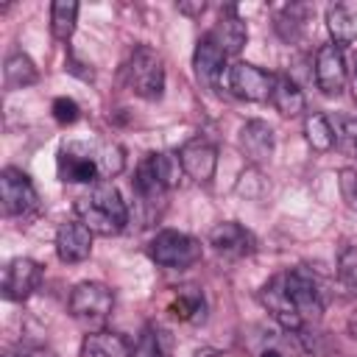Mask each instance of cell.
I'll use <instances>...</instances> for the list:
<instances>
[{"label":"cell","mask_w":357,"mask_h":357,"mask_svg":"<svg viewBox=\"0 0 357 357\" xmlns=\"http://www.w3.org/2000/svg\"><path fill=\"white\" fill-rule=\"evenodd\" d=\"M148 257L162 268H190L201 259V243L184 231L162 229L148 243Z\"/></svg>","instance_id":"5"},{"label":"cell","mask_w":357,"mask_h":357,"mask_svg":"<svg viewBox=\"0 0 357 357\" xmlns=\"http://www.w3.org/2000/svg\"><path fill=\"white\" fill-rule=\"evenodd\" d=\"M92 153H95V162H98L103 178H112L123 170V148H117L112 142H92Z\"/></svg>","instance_id":"26"},{"label":"cell","mask_w":357,"mask_h":357,"mask_svg":"<svg viewBox=\"0 0 357 357\" xmlns=\"http://www.w3.org/2000/svg\"><path fill=\"white\" fill-rule=\"evenodd\" d=\"M282 282H284V293H287L290 304L296 307L298 318L304 321V326L318 324L324 315V296H321V284H318L315 273L307 268H293V271L282 273Z\"/></svg>","instance_id":"4"},{"label":"cell","mask_w":357,"mask_h":357,"mask_svg":"<svg viewBox=\"0 0 357 357\" xmlns=\"http://www.w3.org/2000/svg\"><path fill=\"white\" fill-rule=\"evenodd\" d=\"M326 31L335 39V45H351L357 39V11L337 3L326 8Z\"/></svg>","instance_id":"21"},{"label":"cell","mask_w":357,"mask_h":357,"mask_svg":"<svg viewBox=\"0 0 357 357\" xmlns=\"http://www.w3.org/2000/svg\"><path fill=\"white\" fill-rule=\"evenodd\" d=\"M271 103L276 106L279 114L284 117H296L304 112L307 100L304 92L298 89V84L290 75H273V92H271Z\"/></svg>","instance_id":"19"},{"label":"cell","mask_w":357,"mask_h":357,"mask_svg":"<svg viewBox=\"0 0 357 357\" xmlns=\"http://www.w3.org/2000/svg\"><path fill=\"white\" fill-rule=\"evenodd\" d=\"M209 245H212L218 254L229 257V259H240V257H248V254L254 251L257 240H254V234H251L248 229H243L240 223L223 220V223H218V226L209 231Z\"/></svg>","instance_id":"13"},{"label":"cell","mask_w":357,"mask_h":357,"mask_svg":"<svg viewBox=\"0 0 357 357\" xmlns=\"http://www.w3.org/2000/svg\"><path fill=\"white\" fill-rule=\"evenodd\" d=\"M349 332H351V337L357 340V310L349 315Z\"/></svg>","instance_id":"35"},{"label":"cell","mask_w":357,"mask_h":357,"mask_svg":"<svg viewBox=\"0 0 357 357\" xmlns=\"http://www.w3.org/2000/svg\"><path fill=\"white\" fill-rule=\"evenodd\" d=\"M337 187H340V195H343L346 206L357 212V173L351 167H343L337 173Z\"/></svg>","instance_id":"29"},{"label":"cell","mask_w":357,"mask_h":357,"mask_svg":"<svg viewBox=\"0 0 357 357\" xmlns=\"http://www.w3.org/2000/svg\"><path fill=\"white\" fill-rule=\"evenodd\" d=\"M204 8H206L204 0H198V3H178V11L187 14V17H198V14H204Z\"/></svg>","instance_id":"32"},{"label":"cell","mask_w":357,"mask_h":357,"mask_svg":"<svg viewBox=\"0 0 357 357\" xmlns=\"http://www.w3.org/2000/svg\"><path fill=\"white\" fill-rule=\"evenodd\" d=\"M59 178L70 184H95L100 178L92 142H70L59 151Z\"/></svg>","instance_id":"8"},{"label":"cell","mask_w":357,"mask_h":357,"mask_svg":"<svg viewBox=\"0 0 357 357\" xmlns=\"http://www.w3.org/2000/svg\"><path fill=\"white\" fill-rule=\"evenodd\" d=\"M240 148L251 162H268L273 153V128L262 120H248L240 128Z\"/></svg>","instance_id":"17"},{"label":"cell","mask_w":357,"mask_h":357,"mask_svg":"<svg viewBox=\"0 0 357 357\" xmlns=\"http://www.w3.org/2000/svg\"><path fill=\"white\" fill-rule=\"evenodd\" d=\"M170 312L178 318V321H187V324H201L206 318V301H204V293L198 287H181L173 301H170Z\"/></svg>","instance_id":"22"},{"label":"cell","mask_w":357,"mask_h":357,"mask_svg":"<svg viewBox=\"0 0 357 357\" xmlns=\"http://www.w3.org/2000/svg\"><path fill=\"white\" fill-rule=\"evenodd\" d=\"M0 201L6 215L11 218H28L39 209V195L33 181L17 167H6L0 173Z\"/></svg>","instance_id":"7"},{"label":"cell","mask_w":357,"mask_h":357,"mask_svg":"<svg viewBox=\"0 0 357 357\" xmlns=\"http://www.w3.org/2000/svg\"><path fill=\"white\" fill-rule=\"evenodd\" d=\"M304 137L312 151H329L335 145V128H332L329 117L321 112H312L304 117Z\"/></svg>","instance_id":"25"},{"label":"cell","mask_w":357,"mask_h":357,"mask_svg":"<svg viewBox=\"0 0 357 357\" xmlns=\"http://www.w3.org/2000/svg\"><path fill=\"white\" fill-rule=\"evenodd\" d=\"M3 78H6V89H22V86L36 84L39 73H36L33 61H31L25 53H11V56L6 59Z\"/></svg>","instance_id":"23"},{"label":"cell","mask_w":357,"mask_h":357,"mask_svg":"<svg viewBox=\"0 0 357 357\" xmlns=\"http://www.w3.org/2000/svg\"><path fill=\"white\" fill-rule=\"evenodd\" d=\"M257 357H284V351L279 346H265V349H259Z\"/></svg>","instance_id":"33"},{"label":"cell","mask_w":357,"mask_h":357,"mask_svg":"<svg viewBox=\"0 0 357 357\" xmlns=\"http://www.w3.org/2000/svg\"><path fill=\"white\" fill-rule=\"evenodd\" d=\"M209 36L220 45V50H223L226 56H234V53L243 50L245 39H248V28H245V22L240 20L237 8H234V6H226V8L220 11V20L215 22V28L209 31Z\"/></svg>","instance_id":"16"},{"label":"cell","mask_w":357,"mask_h":357,"mask_svg":"<svg viewBox=\"0 0 357 357\" xmlns=\"http://www.w3.org/2000/svg\"><path fill=\"white\" fill-rule=\"evenodd\" d=\"M176 156L181 162V170L192 181H198V184L212 181L215 167H218V148H215V142H209L206 137H192V139H187L178 148Z\"/></svg>","instance_id":"9"},{"label":"cell","mask_w":357,"mask_h":357,"mask_svg":"<svg viewBox=\"0 0 357 357\" xmlns=\"http://www.w3.org/2000/svg\"><path fill=\"white\" fill-rule=\"evenodd\" d=\"M229 86L237 98L245 100H268L273 92V75L265 73L257 64L248 61H234L229 67Z\"/></svg>","instance_id":"11"},{"label":"cell","mask_w":357,"mask_h":357,"mask_svg":"<svg viewBox=\"0 0 357 357\" xmlns=\"http://www.w3.org/2000/svg\"><path fill=\"white\" fill-rule=\"evenodd\" d=\"M126 81H128L134 95H139L145 100H159L162 92H165L162 56L148 45H137L131 59H128V64H126Z\"/></svg>","instance_id":"3"},{"label":"cell","mask_w":357,"mask_h":357,"mask_svg":"<svg viewBox=\"0 0 357 357\" xmlns=\"http://www.w3.org/2000/svg\"><path fill=\"white\" fill-rule=\"evenodd\" d=\"M337 276H340L343 284L357 287V245H351V248H346L340 254V259H337Z\"/></svg>","instance_id":"27"},{"label":"cell","mask_w":357,"mask_h":357,"mask_svg":"<svg viewBox=\"0 0 357 357\" xmlns=\"http://www.w3.org/2000/svg\"><path fill=\"white\" fill-rule=\"evenodd\" d=\"M56 254L61 262H84L92 254V231L81 220H64L56 231Z\"/></svg>","instance_id":"14"},{"label":"cell","mask_w":357,"mask_h":357,"mask_svg":"<svg viewBox=\"0 0 357 357\" xmlns=\"http://www.w3.org/2000/svg\"><path fill=\"white\" fill-rule=\"evenodd\" d=\"M75 20H78V3L56 0L50 6V31L59 42H67L75 33Z\"/></svg>","instance_id":"24"},{"label":"cell","mask_w":357,"mask_h":357,"mask_svg":"<svg viewBox=\"0 0 357 357\" xmlns=\"http://www.w3.org/2000/svg\"><path fill=\"white\" fill-rule=\"evenodd\" d=\"M42 282V265L31 257H14L3 271V298L25 301Z\"/></svg>","instance_id":"10"},{"label":"cell","mask_w":357,"mask_h":357,"mask_svg":"<svg viewBox=\"0 0 357 357\" xmlns=\"http://www.w3.org/2000/svg\"><path fill=\"white\" fill-rule=\"evenodd\" d=\"M343 142L351 153H357V120L354 117H346L343 120Z\"/></svg>","instance_id":"31"},{"label":"cell","mask_w":357,"mask_h":357,"mask_svg":"<svg viewBox=\"0 0 357 357\" xmlns=\"http://www.w3.org/2000/svg\"><path fill=\"white\" fill-rule=\"evenodd\" d=\"M173 354V337L167 329L162 326H145L134 346H131V357H170Z\"/></svg>","instance_id":"20"},{"label":"cell","mask_w":357,"mask_h":357,"mask_svg":"<svg viewBox=\"0 0 357 357\" xmlns=\"http://www.w3.org/2000/svg\"><path fill=\"white\" fill-rule=\"evenodd\" d=\"M6 357H56V351L39 343H28V346H20L17 351H8Z\"/></svg>","instance_id":"30"},{"label":"cell","mask_w":357,"mask_h":357,"mask_svg":"<svg viewBox=\"0 0 357 357\" xmlns=\"http://www.w3.org/2000/svg\"><path fill=\"white\" fill-rule=\"evenodd\" d=\"M195 357H229V354H223V351H218V349H201Z\"/></svg>","instance_id":"34"},{"label":"cell","mask_w":357,"mask_h":357,"mask_svg":"<svg viewBox=\"0 0 357 357\" xmlns=\"http://www.w3.org/2000/svg\"><path fill=\"white\" fill-rule=\"evenodd\" d=\"M223 59L226 53L220 50V45L206 33L198 39L195 45V53H192V67H195V78L209 86V89H218V81H220V73H223Z\"/></svg>","instance_id":"15"},{"label":"cell","mask_w":357,"mask_h":357,"mask_svg":"<svg viewBox=\"0 0 357 357\" xmlns=\"http://www.w3.org/2000/svg\"><path fill=\"white\" fill-rule=\"evenodd\" d=\"M114 307V296L103 282H81L75 284V290L70 293V312L78 324H84L86 329H98L100 324H106L109 312Z\"/></svg>","instance_id":"6"},{"label":"cell","mask_w":357,"mask_h":357,"mask_svg":"<svg viewBox=\"0 0 357 357\" xmlns=\"http://www.w3.org/2000/svg\"><path fill=\"white\" fill-rule=\"evenodd\" d=\"M315 84L324 95H340L346 89V61L337 45H321L315 53Z\"/></svg>","instance_id":"12"},{"label":"cell","mask_w":357,"mask_h":357,"mask_svg":"<svg viewBox=\"0 0 357 357\" xmlns=\"http://www.w3.org/2000/svg\"><path fill=\"white\" fill-rule=\"evenodd\" d=\"M75 215L92 234H120L128 223L126 201L112 181H95L89 192L75 198Z\"/></svg>","instance_id":"1"},{"label":"cell","mask_w":357,"mask_h":357,"mask_svg":"<svg viewBox=\"0 0 357 357\" xmlns=\"http://www.w3.org/2000/svg\"><path fill=\"white\" fill-rule=\"evenodd\" d=\"M81 357H131V343L109 329H95L81 340Z\"/></svg>","instance_id":"18"},{"label":"cell","mask_w":357,"mask_h":357,"mask_svg":"<svg viewBox=\"0 0 357 357\" xmlns=\"http://www.w3.org/2000/svg\"><path fill=\"white\" fill-rule=\"evenodd\" d=\"M50 112H53L56 123H61V126H73L81 117V109H78V103L73 98H56L53 106H50Z\"/></svg>","instance_id":"28"},{"label":"cell","mask_w":357,"mask_h":357,"mask_svg":"<svg viewBox=\"0 0 357 357\" xmlns=\"http://www.w3.org/2000/svg\"><path fill=\"white\" fill-rule=\"evenodd\" d=\"M178 170H181V162L173 153H148V156H142L137 170H134V192L142 201V206L156 209L165 201L167 190L176 184Z\"/></svg>","instance_id":"2"}]
</instances>
